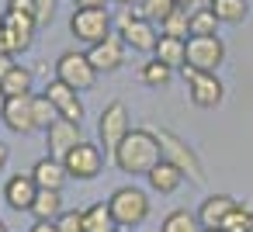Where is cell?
I'll return each mask as SVG.
<instances>
[{"label": "cell", "mask_w": 253, "mask_h": 232, "mask_svg": "<svg viewBox=\"0 0 253 232\" xmlns=\"http://www.w3.org/2000/svg\"><path fill=\"white\" fill-rule=\"evenodd\" d=\"M0 232H7V225H4V222H0Z\"/></svg>", "instance_id": "obj_44"}, {"label": "cell", "mask_w": 253, "mask_h": 232, "mask_svg": "<svg viewBox=\"0 0 253 232\" xmlns=\"http://www.w3.org/2000/svg\"><path fill=\"white\" fill-rule=\"evenodd\" d=\"M63 166H66V177L70 180H94L101 170H104V153L94 146V142H80L73 146L66 156H63Z\"/></svg>", "instance_id": "obj_6"}, {"label": "cell", "mask_w": 253, "mask_h": 232, "mask_svg": "<svg viewBox=\"0 0 253 232\" xmlns=\"http://www.w3.org/2000/svg\"><path fill=\"white\" fill-rule=\"evenodd\" d=\"M118 35L125 45H132L135 52H156V42H160V32L153 21H146L142 14H122L118 18Z\"/></svg>", "instance_id": "obj_9"}, {"label": "cell", "mask_w": 253, "mask_h": 232, "mask_svg": "<svg viewBox=\"0 0 253 232\" xmlns=\"http://www.w3.org/2000/svg\"><path fill=\"white\" fill-rule=\"evenodd\" d=\"M56 80H63L66 87H73L77 94H84V90H90V87L97 83V70L90 66L87 52L70 49V52H63V56L56 59Z\"/></svg>", "instance_id": "obj_4"}, {"label": "cell", "mask_w": 253, "mask_h": 232, "mask_svg": "<svg viewBox=\"0 0 253 232\" xmlns=\"http://www.w3.org/2000/svg\"><path fill=\"white\" fill-rule=\"evenodd\" d=\"M84 142V128L77 125V121H66V118H56L49 128H45V149H49V156H56V159H63L73 146H80Z\"/></svg>", "instance_id": "obj_12"}, {"label": "cell", "mask_w": 253, "mask_h": 232, "mask_svg": "<svg viewBox=\"0 0 253 232\" xmlns=\"http://www.w3.org/2000/svg\"><path fill=\"white\" fill-rule=\"evenodd\" d=\"M32 101L35 94H25V97H4L0 101V118H4V125L18 135H28L35 132V111H32Z\"/></svg>", "instance_id": "obj_11"}, {"label": "cell", "mask_w": 253, "mask_h": 232, "mask_svg": "<svg viewBox=\"0 0 253 232\" xmlns=\"http://www.w3.org/2000/svg\"><path fill=\"white\" fill-rule=\"evenodd\" d=\"M32 83H35V73L32 70L11 66L7 77L0 80V94H4V97H25V94H32Z\"/></svg>", "instance_id": "obj_22"}, {"label": "cell", "mask_w": 253, "mask_h": 232, "mask_svg": "<svg viewBox=\"0 0 253 232\" xmlns=\"http://www.w3.org/2000/svg\"><path fill=\"white\" fill-rule=\"evenodd\" d=\"M70 32L77 35V42L97 45L111 35V14L108 7H87V11H73L70 18Z\"/></svg>", "instance_id": "obj_5"}, {"label": "cell", "mask_w": 253, "mask_h": 232, "mask_svg": "<svg viewBox=\"0 0 253 232\" xmlns=\"http://www.w3.org/2000/svg\"><path fill=\"white\" fill-rule=\"evenodd\" d=\"M218 18L211 14V7H198V11H191V35H198V39H205V35H218ZM187 35V39H191Z\"/></svg>", "instance_id": "obj_26"}, {"label": "cell", "mask_w": 253, "mask_h": 232, "mask_svg": "<svg viewBox=\"0 0 253 232\" xmlns=\"http://www.w3.org/2000/svg\"><path fill=\"white\" fill-rule=\"evenodd\" d=\"M177 7H184V11H198V7H211V0H177Z\"/></svg>", "instance_id": "obj_37"}, {"label": "cell", "mask_w": 253, "mask_h": 232, "mask_svg": "<svg viewBox=\"0 0 253 232\" xmlns=\"http://www.w3.org/2000/svg\"><path fill=\"white\" fill-rule=\"evenodd\" d=\"M108 208L118 222V229H135L149 218V194L142 187H118L111 197H108Z\"/></svg>", "instance_id": "obj_3"}, {"label": "cell", "mask_w": 253, "mask_h": 232, "mask_svg": "<svg viewBox=\"0 0 253 232\" xmlns=\"http://www.w3.org/2000/svg\"><path fill=\"white\" fill-rule=\"evenodd\" d=\"M115 4H122V7H132V4H139V0H115Z\"/></svg>", "instance_id": "obj_41"}, {"label": "cell", "mask_w": 253, "mask_h": 232, "mask_svg": "<svg viewBox=\"0 0 253 232\" xmlns=\"http://www.w3.org/2000/svg\"><path fill=\"white\" fill-rule=\"evenodd\" d=\"M132 132V118H128V108L122 104V101H111L104 111H101V118H97V135H101V142H104V149L108 153H115L118 146H122V139Z\"/></svg>", "instance_id": "obj_8"}, {"label": "cell", "mask_w": 253, "mask_h": 232, "mask_svg": "<svg viewBox=\"0 0 253 232\" xmlns=\"http://www.w3.org/2000/svg\"><path fill=\"white\" fill-rule=\"evenodd\" d=\"M35 222H56L63 215V191H39L32 201Z\"/></svg>", "instance_id": "obj_21"}, {"label": "cell", "mask_w": 253, "mask_h": 232, "mask_svg": "<svg viewBox=\"0 0 253 232\" xmlns=\"http://www.w3.org/2000/svg\"><path fill=\"white\" fill-rule=\"evenodd\" d=\"M156 142H160V156H163L167 163H173V166L184 173V180H191V184H201V180H205V170H201L198 153H194L180 135L160 128V132H156Z\"/></svg>", "instance_id": "obj_2"}, {"label": "cell", "mask_w": 253, "mask_h": 232, "mask_svg": "<svg viewBox=\"0 0 253 232\" xmlns=\"http://www.w3.org/2000/svg\"><path fill=\"white\" fill-rule=\"evenodd\" d=\"M49 101H52V108H56V115L59 118H66V121H84V101H80V94L73 90V87H66L63 80H52L45 90H42Z\"/></svg>", "instance_id": "obj_13"}, {"label": "cell", "mask_w": 253, "mask_h": 232, "mask_svg": "<svg viewBox=\"0 0 253 232\" xmlns=\"http://www.w3.org/2000/svg\"><path fill=\"white\" fill-rule=\"evenodd\" d=\"M7 156H11V149L0 142V173H4V166H7Z\"/></svg>", "instance_id": "obj_40"}, {"label": "cell", "mask_w": 253, "mask_h": 232, "mask_svg": "<svg viewBox=\"0 0 253 232\" xmlns=\"http://www.w3.org/2000/svg\"><path fill=\"white\" fill-rule=\"evenodd\" d=\"M201 232H222V229H201Z\"/></svg>", "instance_id": "obj_43"}, {"label": "cell", "mask_w": 253, "mask_h": 232, "mask_svg": "<svg viewBox=\"0 0 253 232\" xmlns=\"http://www.w3.org/2000/svg\"><path fill=\"white\" fill-rule=\"evenodd\" d=\"M160 232H201L198 211H187V208H173V211H170V215L163 218Z\"/></svg>", "instance_id": "obj_24"}, {"label": "cell", "mask_w": 253, "mask_h": 232, "mask_svg": "<svg viewBox=\"0 0 253 232\" xmlns=\"http://www.w3.org/2000/svg\"><path fill=\"white\" fill-rule=\"evenodd\" d=\"M4 28L18 39V45H21V52H25V49H32V42H35L39 21H35L32 14H14V11H4Z\"/></svg>", "instance_id": "obj_20"}, {"label": "cell", "mask_w": 253, "mask_h": 232, "mask_svg": "<svg viewBox=\"0 0 253 232\" xmlns=\"http://www.w3.org/2000/svg\"><path fill=\"white\" fill-rule=\"evenodd\" d=\"M118 232H128V229H118Z\"/></svg>", "instance_id": "obj_46"}, {"label": "cell", "mask_w": 253, "mask_h": 232, "mask_svg": "<svg viewBox=\"0 0 253 232\" xmlns=\"http://www.w3.org/2000/svg\"><path fill=\"white\" fill-rule=\"evenodd\" d=\"M56 229H59V232H84V211L63 208V215L56 218Z\"/></svg>", "instance_id": "obj_32"}, {"label": "cell", "mask_w": 253, "mask_h": 232, "mask_svg": "<svg viewBox=\"0 0 253 232\" xmlns=\"http://www.w3.org/2000/svg\"><path fill=\"white\" fill-rule=\"evenodd\" d=\"M115 156V166L128 177H146L163 156H160V142H156V132H146V128H132L122 146L111 153Z\"/></svg>", "instance_id": "obj_1"}, {"label": "cell", "mask_w": 253, "mask_h": 232, "mask_svg": "<svg viewBox=\"0 0 253 232\" xmlns=\"http://www.w3.org/2000/svg\"><path fill=\"white\" fill-rule=\"evenodd\" d=\"M35 194H39V184H35L32 173H14V177L4 184V201H7V208H14V211H32Z\"/></svg>", "instance_id": "obj_15"}, {"label": "cell", "mask_w": 253, "mask_h": 232, "mask_svg": "<svg viewBox=\"0 0 253 232\" xmlns=\"http://www.w3.org/2000/svg\"><path fill=\"white\" fill-rule=\"evenodd\" d=\"M170 77H173V70L163 66L160 59H149V63L142 66V83H146V87H167Z\"/></svg>", "instance_id": "obj_29"}, {"label": "cell", "mask_w": 253, "mask_h": 232, "mask_svg": "<svg viewBox=\"0 0 253 232\" xmlns=\"http://www.w3.org/2000/svg\"><path fill=\"white\" fill-rule=\"evenodd\" d=\"M180 73H184V80H187V97H191L198 108H218V104H222L225 87H222V80H218L215 73L191 70V66H184Z\"/></svg>", "instance_id": "obj_7"}, {"label": "cell", "mask_w": 253, "mask_h": 232, "mask_svg": "<svg viewBox=\"0 0 253 232\" xmlns=\"http://www.w3.org/2000/svg\"><path fill=\"white\" fill-rule=\"evenodd\" d=\"M236 208V201L229 194H208L198 208V222L201 229H222V222L229 218V211Z\"/></svg>", "instance_id": "obj_17"}, {"label": "cell", "mask_w": 253, "mask_h": 232, "mask_svg": "<svg viewBox=\"0 0 253 232\" xmlns=\"http://www.w3.org/2000/svg\"><path fill=\"white\" fill-rule=\"evenodd\" d=\"M153 59H160V63H163V66H170V70H184V66H187V39L160 35Z\"/></svg>", "instance_id": "obj_18"}, {"label": "cell", "mask_w": 253, "mask_h": 232, "mask_svg": "<svg viewBox=\"0 0 253 232\" xmlns=\"http://www.w3.org/2000/svg\"><path fill=\"white\" fill-rule=\"evenodd\" d=\"M211 14L222 25H239L250 11H246V0H211Z\"/></svg>", "instance_id": "obj_25"}, {"label": "cell", "mask_w": 253, "mask_h": 232, "mask_svg": "<svg viewBox=\"0 0 253 232\" xmlns=\"http://www.w3.org/2000/svg\"><path fill=\"white\" fill-rule=\"evenodd\" d=\"M32 111H35V128H49V125L59 118V115H56V108H52V101H49L45 94H35Z\"/></svg>", "instance_id": "obj_30"}, {"label": "cell", "mask_w": 253, "mask_h": 232, "mask_svg": "<svg viewBox=\"0 0 253 232\" xmlns=\"http://www.w3.org/2000/svg\"><path fill=\"white\" fill-rule=\"evenodd\" d=\"M250 208H243V204H236L232 211H229V218L222 222V232H246L250 229Z\"/></svg>", "instance_id": "obj_31"}, {"label": "cell", "mask_w": 253, "mask_h": 232, "mask_svg": "<svg viewBox=\"0 0 253 232\" xmlns=\"http://www.w3.org/2000/svg\"><path fill=\"white\" fill-rule=\"evenodd\" d=\"M177 11V0H139V14L146 21H167Z\"/></svg>", "instance_id": "obj_28"}, {"label": "cell", "mask_w": 253, "mask_h": 232, "mask_svg": "<svg viewBox=\"0 0 253 232\" xmlns=\"http://www.w3.org/2000/svg\"><path fill=\"white\" fill-rule=\"evenodd\" d=\"M28 232H59V229H56V222H35Z\"/></svg>", "instance_id": "obj_38"}, {"label": "cell", "mask_w": 253, "mask_h": 232, "mask_svg": "<svg viewBox=\"0 0 253 232\" xmlns=\"http://www.w3.org/2000/svg\"><path fill=\"white\" fill-rule=\"evenodd\" d=\"M14 63H11V56H4V52H0V80H4L7 77V70H11Z\"/></svg>", "instance_id": "obj_39"}, {"label": "cell", "mask_w": 253, "mask_h": 232, "mask_svg": "<svg viewBox=\"0 0 253 232\" xmlns=\"http://www.w3.org/2000/svg\"><path fill=\"white\" fill-rule=\"evenodd\" d=\"M52 18H56V0H35V21H39V28L52 25Z\"/></svg>", "instance_id": "obj_33"}, {"label": "cell", "mask_w": 253, "mask_h": 232, "mask_svg": "<svg viewBox=\"0 0 253 232\" xmlns=\"http://www.w3.org/2000/svg\"><path fill=\"white\" fill-rule=\"evenodd\" d=\"M87 59H90V66H94L97 73H115V70H122V63H125V42H122V35H108L104 42L90 45Z\"/></svg>", "instance_id": "obj_14"}, {"label": "cell", "mask_w": 253, "mask_h": 232, "mask_svg": "<svg viewBox=\"0 0 253 232\" xmlns=\"http://www.w3.org/2000/svg\"><path fill=\"white\" fill-rule=\"evenodd\" d=\"M0 52H4V56H18L21 52V45H18V39L4 28V25H0Z\"/></svg>", "instance_id": "obj_34"}, {"label": "cell", "mask_w": 253, "mask_h": 232, "mask_svg": "<svg viewBox=\"0 0 253 232\" xmlns=\"http://www.w3.org/2000/svg\"><path fill=\"white\" fill-rule=\"evenodd\" d=\"M7 11H14V14H32V18H35V0H7Z\"/></svg>", "instance_id": "obj_35"}, {"label": "cell", "mask_w": 253, "mask_h": 232, "mask_svg": "<svg viewBox=\"0 0 253 232\" xmlns=\"http://www.w3.org/2000/svg\"><path fill=\"white\" fill-rule=\"evenodd\" d=\"M84 232H118V222L104 201L84 208Z\"/></svg>", "instance_id": "obj_23"}, {"label": "cell", "mask_w": 253, "mask_h": 232, "mask_svg": "<svg viewBox=\"0 0 253 232\" xmlns=\"http://www.w3.org/2000/svg\"><path fill=\"white\" fill-rule=\"evenodd\" d=\"M32 177H35L39 191H63V184L70 180L63 159H56V156H42V159L32 166Z\"/></svg>", "instance_id": "obj_16"}, {"label": "cell", "mask_w": 253, "mask_h": 232, "mask_svg": "<svg viewBox=\"0 0 253 232\" xmlns=\"http://www.w3.org/2000/svg\"><path fill=\"white\" fill-rule=\"evenodd\" d=\"M0 101H4V94H0Z\"/></svg>", "instance_id": "obj_47"}, {"label": "cell", "mask_w": 253, "mask_h": 232, "mask_svg": "<svg viewBox=\"0 0 253 232\" xmlns=\"http://www.w3.org/2000/svg\"><path fill=\"white\" fill-rule=\"evenodd\" d=\"M160 28H163V35H170V39H187V35H191V11L177 7L167 21H160Z\"/></svg>", "instance_id": "obj_27"}, {"label": "cell", "mask_w": 253, "mask_h": 232, "mask_svg": "<svg viewBox=\"0 0 253 232\" xmlns=\"http://www.w3.org/2000/svg\"><path fill=\"white\" fill-rule=\"evenodd\" d=\"M146 180H149V187L156 191V194H173L180 184H184V173L173 166V163H167V159H160L149 173H146Z\"/></svg>", "instance_id": "obj_19"}, {"label": "cell", "mask_w": 253, "mask_h": 232, "mask_svg": "<svg viewBox=\"0 0 253 232\" xmlns=\"http://www.w3.org/2000/svg\"><path fill=\"white\" fill-rule=\"evenodd\" d=\"M222 59H225V45H222L218 35H205V39L191 35V39H187V66H191V70L215 73V70L222 66Z\"/></svg>", "instance_id": "obj_10"}, {"label": "cell", "mask_w": 253, "mask_h": 232, "mask_svg": "<svg viewBox=\"0 0 253 232\" xmlns=\"http://www.w3.org/2000/svg\"><path fill=\"white\" fill-rule=\"evenodd\" d=\"M111 0H73V11H87V7H108Z\"/></svg>", "instance_id": "obj_36"}, {"label": "cell", "mask_w": 253, "mask_h": 232, "mask_svg": "<svg viewBox=\"0 0 253 232\" xmlns=\"http://www.w3.org/2000/svg\"><path fill=\"white\" fill-rule=\"evenodd\" d=\"M0 25H4V11H0Z\"/></svg>", "instance_id": "obj_45"}, {"label": "cell", "mask_w": 253, "mask_h": 232, "mask_svg": "<svg viewBox=\"0 0 253 232\" xmlns=\"http://www.w3.org/2000/svg\"><path fill=\"white\" fill-rule=\"evenodd\" d=\"M246 232H253V215H250V229H246Z\"/></svg>", "instance_id": "obj_42"}]
</instances>
